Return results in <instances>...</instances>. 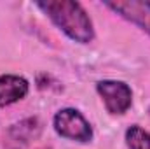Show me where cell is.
I'll return each instance as SVG.
<instances>
[{
	"instance_id": "1",
	"label": "cell",
	"mask_w": 150,
	"mask_h": 149,
	"mask_svg": "<svg viewBox=\"0 0 150 149\" xmlns=\"http://www.w3.org/2000/svg\"><path fill=\"white\" fill-rule=\"evenodd\" d=\"M37 7L72 40L79 44H89L94 39V28L89 14L82 4L74 0H47L37 2Z\"/></svg>"
},
{
	"instance_id": "2",
	"label": "cell",
	"mask_w": 150,
	"mask_h": 149,
	"mask_svg": "<svg viewBox=\"0 0 150 149\" xmlns=\"http://www.w3.org/2000/svg\"><path fill=\"white\" fill-rule=\"evenodd\" d=\"M54 130L58 135L77 140V142H89L93 139V128L87 123V119L72 107L61 109L54 116Z\"/></svg>"
},
{
	"instance_id": "3",
	"label": "cell",
	"mask_w": 150,
	"mask_h": 149,
	"mask_svg": "<svg viewBox=\"0 0 150 149\" xmlns=\"http://www.w3.org/2000/svg\"><path fill=\"white\" fill-rule=\"evenodd\" d=\"M96 91L110 114H124L133 104V91L122 81H100Z\"/></svg>"
},
{
	"instance_id": "4",
	"label": "cell",
	"mask_w": 150,
	"mask_h": 149,
	"mask_svg": "<svg viewBox=\"0 0 150 149\" xmlns=\"http://www.w3.org/2000/svg\"><path fill=\"white\" fill-rule=\"evenodd\" d=\"M107 9L113 11L120 18L127 19L129 23L136 25L143 32L150 35V2L149 0H117L105 2Z\"/></svg>"
},
{
	"instance_id": "5",
	"label": "cell",
	"mask_w": 150,
	"mask_h": 149,
	"mask_svg": "<svg viewBox=\"0 0 150 149\" xmlns=\"http://www.w3.org/2000/svg\"><path fill=\"white\" fill-rule=\"evenodd\" d=\"M28 95V81L12 74L0 75V107L12 105Z\"/></svg>"
},
{
	"instance_id": "6",
	"label": "cell",
	"mask_w": 150,
	"mask_h": 149,
	"mask_svg": "<svg viewBox=\"0 0 150 149\" xmlns=\"http://www.w3.org/2000/svg\"><path fill=\"white\" fill-rule=\"evenodd\" d=\"M40 133V123L37 117L25 119L21 123H16L9 130V140L14 144H19V148L26 146L32 139H35Z\"/></svg>"
},
{
	"instance_id": "7",
	"label": "cell",
	"mask_w": 150,
	"mask_h": 149,
	"mask_svg": "<svg viewBox=\"0 0 150 149\" xmlns=\"http://www.w3.org/2000/svg\"><path fill=\"white\" fill-rule=\"evenodd\" d=\"M127 149H150V132L143 130L138 125H133L126 132Z\"/></svg>"
},
{
	"instance_id": "8",
	"label": "cell",
	"mask_w": 150,
	"mask_h": 149,
	"mask_svg": "<svg viewBox=\"0 0 150 149\" xmlns=\"http://www.w3.org/2000/svg\"><path fill=\"white\" fill-rule=\"evenodd\" d=\"M149 112H150V109H149Z\"/></svg>"
}]
</instances>
